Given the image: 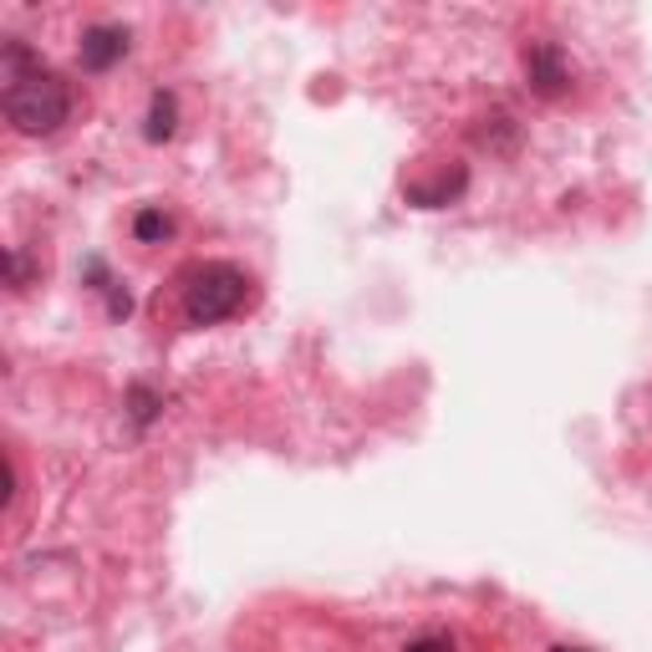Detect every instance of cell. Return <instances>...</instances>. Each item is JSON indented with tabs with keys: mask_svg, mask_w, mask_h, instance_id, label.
Here are the masks:
<instances>
[{
	"mask_svg": "<svg viewBox=\"0 0 652 652\" xmlns=\"http://www.w3.org/2000/svg\"><path fill=\"white\" fill-rule=\"evenodd\" d=\"M6 270H11V286L21 290V286H26V260H21V255H16V250L6 255Z\"/></svg>",
	"mask_w": 652,
	"mask_h": 652,
	"instance_id": "30bf717a",
	"label": "cell"
},
{
	"mask_svg": "<svg viewBox=\"0 0 652 652\" xmlns=\"http://www.w3.org/2000/svg\"><path fill=\"white\" fill-rule=\"evenodd\" d=\"M108 312H112V316H118V322H122V316L134 312V296H128V290H112V296H108Z\"/></svg>",
	"mask_w": 652,
	"mask_h": 652,
	"instance_id": "9c48e42d",
	"label": "cell"
},
{
	"mask_svg": "<svg viewBox=\"0 0 652 652\" xmlns=\"http://www.w3.org/2000/svg\"><path fill=\"white\" fill-rule=\"evenodd\" d=\"M245 296H250V276H245L240 266H230V260H209V266H199L189 276L184 316H189L194 326H219L240 312Z\"/></svg>",
	"mask_w": 652,
	"mask_h": 652,
	"instance_id": "7a4b0ae2",
	"label": "cell"
},
{
	"mask_svg": "<svg viewBox=\"0 0 652 652\" xmlns=\"http://www.w3.org/2000/svg\"><path fill=\"white\" fill-rule=\"evenodd\" d=\"M403 652H454V642L448 638H418V642H408Z\"/></svg>",
	"mask_w": 652,
	"mask_h": 652,
	"instance_id": "ba28073f",
	"label": "cell"
},
{
	"mask_svg": "<svg viewBox=\"0 0 652 652\" xmlns=\"http://www.w3.org/2000/svg\"><path fill=\"white\" fill-rule=\"evenodd\" d=\"M128 57V31L122 26H87L82 31V67L87 72H108L112 61Z\"/></svg>",
	"mask_w": 652,
	"mask_h": 652,
	"instance_id": "277c9868",
	"label": "cell"
},
{
	"mask_svg": "<svg viewBox=\"0 0 652 652\" xmlns=\"http://www.w3.org/2000/svg\"><path fill=\"white\" fill-rule=\"evenodd\" d=\"M6 118L16 122V134L26 138H47L57 134L61 122L72 118V92L57 72H26L16 82H6Z\"/></svg>",
	"mask_w": 652,
	"mask_h": 652,
	"instance_id": "6da1fadb",
	"label": "cell"
},
{
	"mask_svg": "<svg viewBox=\"0 0 652 652\" xmlns=\"http://www.w3.org/2000/svg\"><path fill=\"white\" fill-rule=\"evenodd\" d=\"M174 230V219L164 215V209H138V219H134V235L144 245H154V240H164V235Z\"/></svg>",
	"mask_w": 652,
	"mask_h": 652,
	"instance_id": "8992f818",
	"label": "cell"
},
{
	"mask_svg": "<svg viewBox=\"0 0 652 652\" xmlns=\"http://www.w3.org/2000/svg\"><path fill=\"white\" fill-rule=\"evenodd\" d=\"M174 128H179V102H174V92H154V102H148L144 138H148V144H169Z\"/></svg>",
	"mask_w": 652,
	"mask_h": 652,
	"instance_id": "5b68a950",
	"label": "cell"
},
{
	"mask_svg": "<svg viewBox=\"0 0 652 652\" xmlns=\"http://www.w3.org/2000/svg\"><path fill=\"white\" fill-rule=\"evenodd\" d=\"M128 403H134V418H138V423H154V413H158V398H154V393H148L144 383H138L134 393H128Z\"/></svg>",
	"mask_w": 652,
	"mask_h": 652,
	"instance_id": "52a82bcc",
	"label": "cell"
},
{
	"mask_svg": "<svg viewBox=\"0 0 652 652\" xmlns=\"http://www.w3.org/2000/svg\"><path fill=\"white\" fill-rule=\"evenodd\" d=\"M525 77H531V87L541 97H561L571 82L566 51H561L556 41H531V47H525Z\"/></svg>",
	"mask_w": 652,
	"mask_h": 652,
	"instance_id": "3957f363",
	"label": "cell"
},
{
	"mask_svg": "<svg viewBox=\"0 0 652 652\" xmlns=\"http://www.w3.org/2000/svg\"><path fill=\"white\" fill-rule=\"evenodd\" d=\"M556 652H576V648H556Z\"/></svg>",
	"mask_w": 652,
	"mask_h": 652,
	"instance_id": "8fae6325",
	"label": "cell"
}]
</instances>
